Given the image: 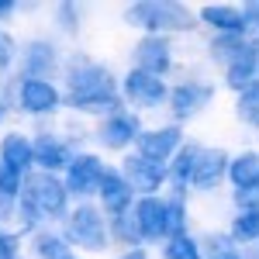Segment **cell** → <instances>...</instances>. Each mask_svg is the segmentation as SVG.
Wrapping results in <instances>:
<instances>
[{
  "label": "cell",
  "mask_w": 259,
  "mask_h": 259,
  "mask_svg": "<svg viewBox=\"0 0 259 259\" xmlns=\"http://www.w3.org/2000/svg\"><path fill=\"white\" fill-rule=\"evenodd\" d=\"M11 52H14V45H11V38L0 31V66H7V59H11Z\"/></svg>",
  "instance_id": "cell-10"
},
{
  "label": "cell",
  "mask_w": 259,
  "mask_h": 259,
  "mask_svg": "<svg viewBox=\"0 0 259 259\" xmlns=\"http://www.w3.org/2000/svg\"><path fill=\"white\" fill-rule=\"evenodd\" d=\"M18 190H21V173L7 169V166L0 162V194H4V197H14Z\"/></svg>",
  "instance_id": "cell-7"
},
{
  "label": "cell",
  "mask_w": 259,
  "mask_h": 259,
  "mask_svg": "<svg viewBox=\"0 0 259 259\" xmlns=\"http://www.w3.org/2000/svg\"><path fill=\"white\" fill-rule=\"evenodd\" d=\"M31 149H35V159H38L45 169H56V166L66 162V145L56 142V139H38Z\"/></svg>",
  "instance_id": "cell-6"
},
{
  "label": "cell",
  "mask_w": 259,
  "mask_h": 259,
  "mask_svg": "<svg viewBox=\"0 0 259 259\" xmlns=\"http://www.w3.org/2000/svg\"><path fill=\"white\" fill-rule=\"evenodd\" d=\"M18 256V242H14V235H4L0 232V259H14Z\"/></svg>",
  "instance_id": "cell-9"
},
{
  "label": "cell",
  "mask_w": 259,
  "mask_h": 259,
  "mask_svg": "<svg viewBox=\"0 0 259 259\" xmlns=\"http://www.w3.org/2000/svg\"><path fill=\"white\" fill-rule=\"evenodd\" d=\"M35 252L45 256V259H62V245L56 239H38L35 242Z\"/></svg>",
  "instance_id": "cell-8"
},
{
  "label": "cell",
  "mask_w": 259,
  "mask_h": 259,
  "mask_svg": "<svg viewBox=\"0 0 259 259\" xmlns=\"http://www.w3.org/2000/svg\"><path fill=\"white\" fill-rule=\"evenodd\" d=\"M24 200H28V207H35L41 214H59L62 207H66V190L52 177H38V180L28 183Z\"/></svg>",
  "instance_id": "cell-1"
},
{
  "label": "cell",
  "mask_w": 259,
  "mask_h": 259,
  "mask_svg": "<svg viewBox=\"0 0 259 259\" xmlns=\"http://www.w3.org/2000/svg\"><path fill=\"white\" fill-rule=\"evenodd\" d=\"M97 183H100V162L94 159V156H80V159H73V166H69V190H76V194H90Z\"/></svg>",
  "instance_id": "cell-5"
},
{
  "label": "cell",
  "mask_w": 259,
  "mask_h": 259,
  "mask_svg": "<svg viewBox=\"0 0 259 259\" xmlns=\"http://www.w3.org/2000/svg\"><path fill=\"white\" fill-rule=\"evenodd\" d=\"M0 118H4V100H0Z\"/></svg>",
  "instance_id": "cell-12"
},
{
  "label": "cell",
  "mask_w": 259,
  "mask_h": 259,
  "mask_svg": "<svg viewBox=\"0 0 259 259\" xmlns=\"http://www.w3.org/2000/svg\"><path fill=\"white\" fill-rule=\"evenodd\" d=\"M97 235H104L97 214H94L90 207H80V211L73 214V221H69V239L80 242V245H87V249H97V245H104Z\"/></svg>",
  "instance_id": "cell-4"
},
{
  "label": "cell",
  "mask_w": 259,
  "mask_h": 259,
  "mask_svg": "<svg viewBox=\"0 0 259 259\" xmlns=\"http://www.w3.org/2000/svg\"><path fill=\"white\" fill-rule=\"evenodd\" d=\"M18 100H21V107L31 111V114H49L59 104V94H56V87H49L45 80H24Z\"/></svg>",
  "instance_id": "cell-2"
},
{
  "label": "cell",
  "mask_w": 259,
  "mask_h": 259,
  "mask_svg": "<svg viewBox=\"0 0 259 259\" xmlns=\"http://www.w3.org/2000/svg\"><path fill=\"white\" fill-rule=\"evenodd\" d=\"M0 162H4L7 169H14V173H24V169L35 162L31 142L24 139V135H18V132L4 135V142H0Z\"/></svg>",
  "instance_id": "cell-3"
},
{
  "label": "cell",
  "mask_w": 259,
  "mask_h": 259,
  "mask_svg": "<svg viewBox=\"0 0 259 259\" xmlns=\"http://www.w3.org/2000/svg\"><path fill=\"white\" fill-rule=\"evenodd\" d=\"M14 14V4L11 0H0V18H11Z\"/></svg>",
  "instance_id": "cell-11"
}]
</instances>
